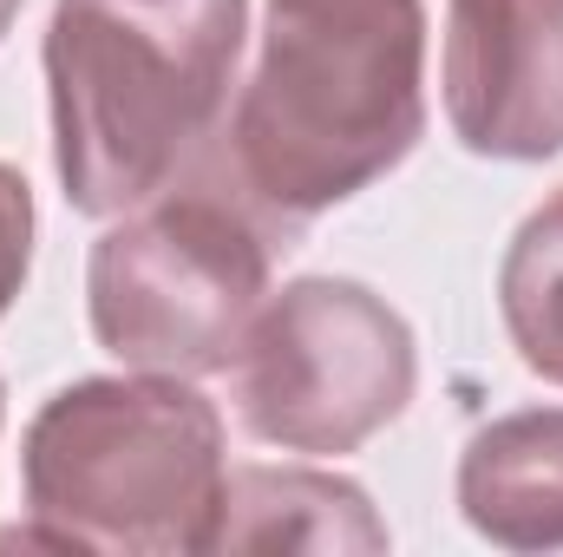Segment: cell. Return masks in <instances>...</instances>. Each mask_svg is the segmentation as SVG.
<instances>
[{
	"label": "cell",
	"mask_w": 563,
	"mask_h": 557,
	"mask_svg": "<svg viewBox=\"0 0 563 557\" xmlns=\"http://www.w3.org/2000/svg\"><path fill=\"white\" fill-rule=\"evenodd\" d=\"M223 479V414L184 374L73 381L20 433L26 538L53 551H210Z\"/></svg>",
	"instance_id": "3957f363"
},
{
	"label": "cell",
	"mask_w": 563,
	"mask_h": 557,
	"mask_svg": "<svg viewBox=\"0 0 563 557\" xmlns=\"http://www.w3.org/2000/svg\"><path fill=\"white\" fill-rule=\"evenodd\" d=\"M250 0H53V164L79 217L170 190L223 132Z\"/></svg>",
	"instance_id": "7a4b0ae2"
},
{
	"label": "cell",
	"mask_w": 563,
	"mask_h": 557,
	"mask_svg": "<svg viewBox=\"0 0 563 557\" xmlns=\"http://www.w3.org/2000/svg\"><path fill=\"white\" fill-rule=\"evenodd\" d=\"M33 270V184L0 157V315L26 288Z\"/></svg>",
	"instance_id": "30bf717a"
},
{
	"label": "cell",
	"mask_w": 563,
	"mask_h": 557,
	"mask_svg": "<svg viewBox=\"0 0 563 557\" xmlns=\"http://www.w3.org/2000/svg\"><path fill=\"white\" fill-rule=\"evenodd\" d=\"M394 545L374 499L321 466H236L210 525V551H334L380 557Z\"/></svg>",
	"instance_id": "52a82bcc"
},
{
	"label": "cell",
	"mask_w": 563,
	"mask_h": 557,
	"mask_svg": "<svg viewBox=\"0 0 563 557\" xmlns=\"http://www.w3.org/2000/svg\"><path fill=\"white\" fill-rule=\"evenodd\" d=\"M276 250L288 237L203 151V164L92 243L86 315L99 348L144 374H223L269 295Z\"/></svg>",
	"instance_id": "277c9868"
},
{
	"label": "cell",
	"mask_w": 563,
	"mask_h": 557,
	"mask_svg": "<svg viewBox=\"0 0 563 557\" xmlns=\"http://www.w3.org/2000/svg\"><path fill=\"white\" fill-rule=\"evenodd\" d=\"M0 419H7V394H0Z\"/></svg>",
	"instance_id": "7c38bea8"
},
{
	"label": "cell",
	"mask_w": 563,
	"mask_h": 557,
	"mask_svg": "<svg viewBox=\"0 0 563 557\" xmlns=\"http://www.w3.org/2000/svg\"><path fill=\"white\" fill-rule=\"evenodd\" d=\"M445 125L478 157L563 151V0H445Z\"/></svg>",
	"instance_id": "8992f818"
},
{
	"label": "cell",
	"mask_w": 563,
	"mask_h": 557,
	"mask_svg": "<svg viewBox=\"0 0 563 557\" xmlns=\"http://www.w3.org/2000/svg\"><path fill=\"white\" fill-rule=\"evenodd\" d=\"M236 419L282 452H361L407 414L420 348L407 315L354 276H295L250 315L230 354Z\"/></svg>",
	"instance_id": "5b68a950"
},
{
	"label": "cell",
	"mask_w": 563,
	"mask_h": 557,
	"mask_svg": "<svg viewBox=\"0 0 563 557\" xmlns=\"http://www.w3.org/2000/svg\"><path fill=\"white\" fill-rule=\"evenodd\" d=\"M498 315L531 374L563 387V190H551L498 263Z\"/></svg>",
	"instance_id": "9c48e42d"
},
{
	"label": "cell",
	"mask_w": 563,
	"mask_h": 557,
	"mask_svg": "<svg viewBox=\"0 0 563 557\" xmlns=\"http://www.w3.org/2000/svg\"><path fill=\"white\" fill-rule=\"evenodd\" d=\"M420 132L426 0H263L256 73L210 157L288 237L407 164Z\"/></svg>",
	"instance_id": "6da1fadb"
},
{
	"label": "cell",
	"mask_w": 563,
	"mask_h": 557,
	"mask_svg": "<svg viewBox=\"0 0 563 557\" xmlns=\"http://www.w3.org/2000/svg\"><path fill=\"white\" fill-rule=\"evenodd\" d=\"M459 512L498 551H563V407L485 419L459 452Z\"/></svg>",
	"instance_id": "ba28073f"
},
{
	"label": "cell",
	"mask_w": 563,
	"mask_h": 557,
	"mask_svg": "<svg viewBox=\"0 0 563 557\" xmlns=\"http://www.w3.org/2000/svg\"><path fill=\"white\" fill-rule=\"evenodd\" d=\"M13 20H20V0H0V40L13 33Z\"/></svg>",
	"instance_id": "8fae6325"
}]
</instances>
